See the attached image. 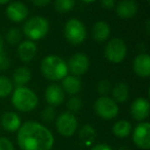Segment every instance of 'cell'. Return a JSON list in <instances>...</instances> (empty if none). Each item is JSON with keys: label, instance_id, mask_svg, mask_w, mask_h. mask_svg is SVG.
<instances>
[{"label": "cell", "instance_id": "1", "mask_svg": "<svg viewBox=\"0 0 150 150\" xmlns=\"http://www.w3.org/2000/svg\"><path fill=\"white\" fill-rule=\"evenodd\" d=\"M17 141L22 150H50L54 138L52 132L35 121H27L18 129Z\"/></svg>", "mask_w": 150, "mask_h": 150}, {"label": "cell", "instance_id": "2", "mask_svg": "<svg viewBox=\"0 0 150 150\" xmlns=\"http://www.w3.org/2000/svg\"><path fill=\"white\" fill-rule=\"evenodd\" d=\"M40 70L43 76L48 80L57 81L68 75L67 63L56 54H50L42 60Z\"/></svg>", "mask_w": 150, "mask_h": 150}, {"label": "cell", "instance_id": "3", "mask_svg": "<svg viewBox=\"0 0 150 150\" xmlns=\"http://www.w3.org/2000/svg\"><path fill=\"white\" fill-rule=\"evenodd\" d=\"M11 103L17 110L21 112H29L37 107L38 98L30 88L26 86H17L13 93Z\"/></svg>", "mask_w": 150, "mask_h": 150}, {"label": "cell", "instance_id": "4", "mask_svg": "<svg viewBox=\"0 0 150 150\" xmlns=\"http://www.w3.org/2000/svg\"><path fill=\"white\" fill-rule=\"evenodd\" d=\"M50 31V23L45 18L35 16L24 24L23 32L29 40H39L43 38Z\"/></svg>", "mask_w": 150, "mask_h": 150}, {"label": "cell", "instance_id": "5", "mask_svg": "<svg viewBox=\"0 0 150 150\" xmlns=\"http://www.w3.org/2000/svg\"><path fill=\"white\" fill-rule=\"evenodd\" d=\"M64 35L67 41L77 45L84 41L86 37V28L81 21L77 19H70L64 27Z\"/></svg>", "mask_w": 150, "mask_h": 150}, {"label": "cell", "instance_id": "6", "mask_svg": "<svg viewBox=\"0 0 150 150\" xmlns=\"http://www.w3.org/2000/svg\"><path fill=\"white\" fill-rule=\"evenodd\" d=\"M127 52V50L125 41L120 38H113L106 44L104 54L109 62L117 64L125 60Z\"/></svg>", "mask_w": 150, "mask_h": 150}, {"label": "cell", "instance_id": "7", "mask_svg": "<svg viewBox=\"0 0 150 150\" xmlns=\"http://www.w3.org/2000/svg\"><path fill=\"white\" fill-rule=\"evenodd\" d=\"M94 109L97 115L103 119L114 118V117L117 116L119 111L117 103L113 99L109 98L107 96H103L97 99L94 105Z\"/></svg>", "mask_w": 150, "mask_h": 150}, {"label": "cell", "instance_id": "8", "mask_svg": "<svg viewBox=\"0 0 150 150\" xmlns=\"http://www.w3.org/2000/svg\"><path fill=\"white\" fill-rule=\"evenodd\" d=\"M78 127L77 118L73 113L64 112L57 117L56 127L59 134L64 137H71L75 134Z\"/></svg>", "mask_w": 150, "mask_h": 150}, {"label": "cell", "instance_id": "9", "mask_svg": "<svg viewBox=\"0 0 150 150\" xmlns=\"http://www.w3.org/2000/svg\"><path fill=\"white\" fill-rule=\"evenodd\" d=\"M67 67H68V71H70L72 75L78 77L88 72L90 68V60L86 54L77 52L70 58Z\"/></svg>", "mask_w": 150, "mask_h": 150}, {"label": "cell", "instance_id": "10", "mask_svg": "<svg viewBox=\"0 0 150 150\" xmlns=\"http://www.w3.org/2000/svg\"><path fill=\"white\" fill-rule=\"evenodd\" d=\"M133 141L141 149L150 148V125L149 122H141L135 127Z\"/></svg>", "mask_w": 150, "mask_h": 150}, {"label": "cell", "instance_id": "11", "mask_svg": "<svg viewBox=\"0 0 150 150\" xmlns=\"http://www.w3.org/2000/svg\"><path fill=\"white\" fill-rule=\"evenodd\" d=\"M28 15H29L28 7L23 2H20V1H15V2L9 3L6 7L7 18L11 21L16 22V23L25 21L27 19Z\"/></svg>", "mask_w": 150, "mask_h": 150}, {"label": "cell", "instance_id": "12", "mask_svg": "<svg viewBox=\"0 0 150 150\" xmlns=\"http://www.w3.org/2000/svg\"><path fill=\"white\" fill-rule=\"evenodd\" d=\"M150 104L147 99L137 98L131 105V114L134 119L142 121L149 116Z\"/></svg>", "mask_w": 150, "mask_h": 150}, {"label": "cell", "instance_id": "13", "mask_svg": "<svg viewBox=\"0 0 150 150\" xmlns=\"http://www.w3.org/2000/svg\"><path fill=\"white\" fill-rule=\"evenodd\" d=\"M134 72L142 78L150 76V57L148 54H140L135 58L133 63Z\"/></svg>", "mask_w": 150, "mask_h": 150}, {"label": "cell", "instance_id": "14", "mask_svg": "<svg viewBox=\"0 0 150 150\" xmlns=\"http://www.w3.org/2000/svg\"><path fill=\"white\" fill-rule=\"evenodd\" d=\"M65 93L59 84L52 83L45 90V100L50 106H59L64 102Z\"/></svg>", "mask_w": 150, "mask_h": 150}, {"label": "cell", "instance_id": "15", "mask_svg": "<svg viewBox=\"0 0 150 150\" xmlns=\"http://www.w3.org/2000/svg\"><path fill=\"white\" fill-rule=\"evenodd\" d=\"M115 11L120 19H132L137 15L138 4L135 0H121L118 2Z\"/></svg>", "mask_w": 150, "mask_h": 150}, {"label": "cell", "instance_id": "16", "mask_svg": "<svg viewBox=\"0 0 150 150\" xmlns=\"http://www.w3.org/2000/svg\"><path fill=\"white\" fill-rule=\"evenodd\" d=\"M37 54V46L35 42L31 40H25L20 42L18 47V54L23 62H30L35 58Z\"/></svg>", "mask_w": 150, "mask_h": 150}, {"label": "cell", "instance_id": "17", "mask_svg": "<svg viewBox=\"0 0 150 150\" xmlns=\"http://www.w3.org/2000/svg\"><path fill=\"white\" fill-rule=\"evenodd\" d=\"M1 125L2 127L7 132H17L21 127V118L16 112L7 111L1 117Z\"/></svg>", "mask_w": 150, "mask_h": 150}, {"label": "cell", "instance_id": "18", "mask_svg": "<svg viewBox=\"0 0 150 150\" xmlns=\"http://www.w3.org/2000/svg\"><path fill=\"white\" fill-rule=\"evenodd\" d=\"M110 26L104 21H98L95 23L92 29V36L97 42H104L110 36Z\"/></svg>", "mask_w": 150, "mask_h": 150}, {"label": "cell", "instance_id": "19", "mask_svg": "<svg viewBox=\"0 0 150 150\" xmlns=\"http://www.w3.org/2000/svg\"><path fill=\"white\" fill-rule=\"evenodd\" d=\"M64 92L69 95H76L81 90V80L74 75H67L62 79V86Z\"/></svg>", "mask_w": 150, "mask_h": 150}, {"label": "cell", "instance_id": "20", "mask_svg": "<svg viewBox=\"0 0 150 150\" xmlns=\"http://www.w3.org/2000/svg\"><path fill=\"white\" fill-rule=\"evenodd\" d=\"M31 71L27 67H20L13 72V81L17 86H25L31 80Z\"/></svg>", "mask_w": 150, "mask_h": 150}, {"label": "cell", "instance_id": "21", "mask_svg": "<svg viewBox=\"0 0 150 150\" xmlns=\"http://www.w3.org/2000/svg\"><path fill=\"white\" fill-rule=\"evenodd\" d=\"M112 96L113 100L116 103H125V101H127L129 96V91L127 84L123 83V82L117 83L112 90Z\"/></svg>", "mask_w": 150, "mask_h": 150}, {"label": "cell", "instance_id": "22", "mask_svg": "<svg viewBox=\"0 0 150 150\" xmlns=\"http://www.w3.org/2000/svg\"><path fill=\"white\" fill-rule=\"evenodd\" d=\"M112 132L118 138H127L132 132V125L127 120H118L112 127Z\"/></svg>", "mask_w": 150, "mask_h": 150}, {"label": "cell", "instance_id": "23", "mask_svg": "<svg viewBox=\"0 0 150 150\" xmlns=\"http://www.w3.org/2000/svg\"><path fill=\"white\" fill-rule=\"evenodd\" d=\"M79 138L86 146H90L94 143L96 139V131L93 127L88 125H86L80 129L79 131Z\"/></svg>", "mask_w": 150, "mask_h": 150}, {"label": "cell", "instance_id": "24", "mask_svg": "<svg viewBox=\"0 0 150 150\" xmlns=\"http://www.w3.org/2000/svg\"><path fill=\"white\" fill-rule=\"evenodd\" d=\"M13 83L8 77L0 75V98H6L13 93Z\"/></svg>", "mask_w": 150, "mask_h": 150}, {"label": "cell", "instance_id": "25", "mask_svg": "<svg viewBox=\"0 0 150 150\" xmlns=\"http://www.w3.org/2000/svg\"><path fill=\"white\" fill-rule=\"evenodd\" d=\"M75 6V0H56L54 8L58 13H65L71 11Z\"/></svg>", "mask_w": 150, "mask_h": 150}, {"label": "cell", "instance_id": "26", "mask_svg": "<svg viewBox=\"0 0 150 150\" xmlns=\"http://www.w3.org/2000/svg\"><path fill=\"white\" fill-rule=\"evenodd\" d=\"M21 37H22L21 32H20V30L18 29V28H11V29L7 31L6 36H5L7 42H8L9 44H13V45L19 43V42L21 41Z\"/></svg>", "mask_w": 150, "mask_h": 150}, {"label": "cell", "instance_id": "27", "mask_svg": "<svg viewBox=\"0 0 150 150\" xmlns=\"http://www.w3.org/2000/svg\"><path fill=\"white\" fill-rule=\"evenodd\" d=\"M67 108L71 113L78 112L82 108V101L78 97H72L67 102Z\"/></svg>", "mask_w": 150, "mask_h": 150}, {"label": "cell", "instance_id": "28", "mask_svg": "<svg viewBox=\"0 0 150 150\" xmlns=\"http://www.w3.org/2000/svg\"><path fill=\"white\" fill-rule=\"evenodd\" d=\"M41 118L46 122H50L56 118V110L52 106H47L41 112Z\"/></svg>", "mask_w": 150, "mask_h": 150}, {"label": "cell", "instance_id": "29", "mask_svg": "<svg viewBox=\"0 0 150 150\" xmlns=\"http://www.w3.org/2000/svg\"><path fill=\"white\" fill-rule=\"evenodd\" d=\"M110 91H111V84L108 80L104 79V80H101V81L99 82V84H98L99 94L106 95V94H108Z\"/></svg>", "mask_w": 150, "mask_h": 150}, {"label": "cell", "instance_id": "30", "mask_svg": "<svg viewBox=\"0 0 150 150\" xmlns=\"http://www.w3.org/2000/svg\"><path fill=\"white\" fill-rule=\"evenodd\" d=\"M0 150H13V145L7 138H0Z\"/></svg>", "mask_w": 150, "mask_h": 150}, {"label": "cell", "instance_id": "31", "mask_svg": "<svg viewBox=\"0 0 150 150\" xmlns=\"http://www.w3.org/2000/svg\"><path fill=\"white\" fill-rule=\"evenodd\" d=\"M8 67H9V59L2 52L0 54V71L6 70Z\"/></svg>", "mask_w": 150, "mask_h": 150}, {"label": "cell", "instance_id": "32", "mask_svg": "<svg viewBox=\"0 0 150 150\" xmlns=\"http://www.w3.org/2000/svg\"><path fill=\"white\" fill-rule=\"evenodd\" d=\"M100 4H101V6L104 9H106V11H111V9H113L116 6L115 0H101Z\"/></svg>", "mask_w": 150, "mask_h": 150}, {"label": "cell", "instance_id": "33", "mask_svg": "<svg viewBox=\"0 0 150 150\" xmlns=\"http://www.w3.org/2000/svg\"><path fill=\"white\" fill-rule=\"evenodd\" d=\"M50 1H52V0H32L33 4L36 5V6H38V7H43V6H45V5L50 4Z\"/></svg>", "mask_w": 150, "mask_h": 150}, {"label": "cell", "instance_id": "34", "mask_svg": "<svg viewBox=\"0 0 150 150\" xmlns=\"http://www.w3.org/2000/svg\"><path fill=\"white\" fill-rule=\"evenodd\" d=\"M92 150H112L111 147H109L106 144H97L92 148Z\"/></svg>", "mask_w": 150, "mask_h": 150}, {"label": "cell", "instance_id": "35", "mask_svg": "<svg viewBox=\"0 0 150 150\" xmlns=\"http://www.w3.org/2000/svg\"><path fill=\"white\" fill-rule=\"evenodd\" d=\"M3 39H2V37H1V35H0V54L3 52Z\"/></svg>", "mask_w": 150, "mask_h": 150}, {"label": "cell", "instance_id": "36", "mask_svg": "<svg viewBox=\"0 0 150 150\" xmlns=\"http://www.w3.org/2000/svg\"><path fill=\"white\" fill-rule=\"evenodd\" d=\"M80 1H82V2H84V3H92V2L97 1V0H80Z\"/></svg>", "mask_w": 150, "mask_h": 150}, {"label": "cell", "instance_id": "37", "mask_svg": "<svg viewBox=\"0 0 150 150\" xmlns=\"http://www.w3.org/2000/svg\"><path fill=\"white\" fill-rule=\"evenodd\" d=\"M11 0H0V4H5V3H8Z\"/></svg>", "mask_w": 150, "mask_h": 150}, {"label": "cell", "instance_id": "38", "mask_svg": "<svg viewBox=\"0 0 150 150\" xmlns=\"http://www.w3.org/2000/svg\"><path fill=\"white\" fill-rule=\"evenodd\" d=\"M118 150H129V149L125 147H120V148H118Z\"/></svg>", "mask_w": 150, "mask_h": 150}]
</instances>
